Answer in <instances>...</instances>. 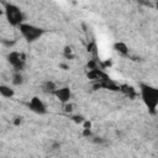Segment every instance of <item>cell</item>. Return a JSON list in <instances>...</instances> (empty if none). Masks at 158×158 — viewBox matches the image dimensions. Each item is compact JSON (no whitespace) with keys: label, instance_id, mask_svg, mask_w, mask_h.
<instances>
[{"label":"cell","instance_id":"obj_18","mask_svg":"<svg viewBox=\"0 0 158 158\" xmlns=\"http://www.w3.org/2000/svg\"><path fill=\"white\" fill-rule=\"evenodd\" d=\"M64 110H65L67 112H68V111H72V105H70V104H69V105H65V109H64Z\"/></svg>","mask_w":158,"mask_h":158},{"label":"cell","instance_id":"obj_7","mask_svg":"<svg viewBox=\"0 0 158 158\" xmlns=\"http://www.w3.org/2000/svg\"><path fill=\"white\" fill-rule=\"evenodd\" d=\"M114 49L116 52H118L120 54H122V56H127L128 54V47L123 42H116L114 44Z\"/></svg>","mask_w":158,"mask_h":158},{"label":"cell","instance_id":"obj_3","mask_svg":"<svg viewBox=\"0 0 158 158\" xmlns=\"http://www.w3.org/2000/svg\"><path fill=\"white\" fill-rule=\"evenodd\" d=\"M20 32L22 35V37L27 41V42H35L36 40H38L40 37L43 36L44 33V30L42 27H38V26H35L32 23H26L23 22L20 27Z\"/></svg>","mask_w":158,"mask_h":158},{"label":"cell","instance_id":"obj_10","mask_svg":"<svg viewBox=\"0 0 158 158\" xmlns=\"http://www.w3.org/2000/svg\"><path fill=\"white\" fill-rule=\"evenodd\" d=\"M23 83V77L21 74V72H15L12 74V84L14 85H21Z\"/></svg>","mask_w":158,"mask_h":158},{"label":"cell","instance_id":"obj_5","mask_svg":"<svg viewBox=\"0 0 158 158\" xmlns=\"http://www.w3.org/2000/svg\"><path fill=\"white\" fill-rule=\"evenodd\" d=\"M28 107H30L33 112H36V114H38V115H44V114L47 112V107H46L44 102H43L40 98H37V96H33V98L31 99V101L28 102Z\"/></svg>","mask_w":158,"mask_h":158},{"label":"cell","instance_id":"obj_16","mask_svg":"<svg viewBox=\"0 0 158 158\" xmlns=\"http://www.w3.org/2000/svg\"><path fill=\"white\" fill-rule=\"evenodd\" d=\"M83 136H84V137H90V136H91L90 128H84V130H83Z\"/></svg>","mask_w":158,"mask_h":158},{"label":"cell","instance_id":"obj_17","mask_svg":"<svg viewBox=\"0 0 158 158\" xmlns=\"http://www.w3.org/2000/svg\"><path fill=\"white\" fill-rule=\"evenodd\" d=\"M91 127V122L90 121H84V128H90Z\"/></svg>","mask_w":158,"mask_h":158},{"label":"cell","instance_id":"obj_4","mask_svg":"<svg viewBox=\"0 0 158 158\" xmlns=\"http://www.w3.org/2000/svg\"><path fill=\"white\" fill-rule=\"evenodd\" d=\"M7 60L14 67L15 72H21L25 67L26 57L23 53H20V52H10L7 54Z\"/></svg>","mask_w":158,"mask_h":158},{"label":"cell","instance_id":"obj_15","mask_svg":"<svg viewBox=\"0 0 158 158\" xmlns=\"http://www.w3.org/2000/svg\"><path fill=\"white\" fill-rule=\"evenodd\" d=\"M21 123H22V116H16V117L14 118V125L19 126V125H21Z\"/></svg>","mask_w":158,"mask_h":158},{"label":"cell","instance_id":"obj_13","mask_svg":"<svg viewBox=\"0 0 158 158\" xmlns=\"http://www.w3.org/2000/svg\"><path fill=\"white\" fill-rule=\"evenodd\" d=\"M64 57H65V58H69V59L74 58V56L72 54V49H70L69 47H65V49H64Z\"/></svg>","mask_w":158,"mask_h":158},{"label":"cell","instance_id":"obj_6","mask_svg":"<svg viewBox=\"0 0 158 158\" xmlns=\"http://www.w3.org/2000/svg\"><path fill=\"white\" fill-rule=\"evenodd\" d=\"M60 102H63V104H67L68 101H69V99H70V96H72V93H70V89L69 88H67V86H63V88H59V89H57L56 91H54V94H53Z\"/></svg>","mask_w":158,"mask_h":158},{"label":"cell","instance_id":"obj_2","mask_svg":"<svg viewBox=\"0 0 158 158\" xmlns=\"http://www.w3.org/2000/svg\"><path fill=\"white\" fill-rule=\"evenodd\" d=\"M4 5H5V16H6L9 23L12 25V26H19L20 27L23 23V20H25L23 12L15 4L5 2Z\"/></svg>","mask_w":158,"mask_h":158},{"label":"cell","instance_id":"obj_9","mask_svg":"<svg viewBox=\"0 0 158 158\" xmlns=\"http://www.w3.org/2000/svg\"><path fill=\"white\" fill-rule=\"evenodd\" d=\"M42 90H43L44 93L54 94V91L57 90V88H56V84H54L53 81H46V83L43 84V86H42Z\"/></svg>","mask_w":158,"mask_h":158},{"label":"cell","instance_id":"obj_11","mask_svg":"<svg viewBox=\"0 0 158 158\" xmlns=\"http://www.w3.org/2000/svg\"><path fill=\"white\" fill-rule=\"evenodd\" d=\"M120 90H122V91L126 93L127 95L135 96V90H133V88H131V86H128V85H122V86H120Z\"/></svg>","mask_w":158,"mask_h":158},{"label":"cell","instance_id":"obj_8","mask_svg":"<svg viewBox=\"0 0 158 158\" xmlns=\"http://www.w3.org/2000/svg\"><path fill=\"white\" fill-rule=\"evenodd\" d=\"M0 94H1L2 98H12L15 93H14V90H12L10 86L1 84V85H0Z\"/></svg>","mask_w":158,"mask_h":158},{"label":"cell","instance_id":"obj_14","mask_svg":"<svg viewBox=\"0 0 158 158\" xmlns=\"http://www.w3.org/2000/svg\"><path fill=\"white\" fill-rule=\"evenodd\" d=\"M93 142H94V143H99V144H102V143H105L106 141H105L102 137H94V138H93Z\"/></svg>","mask_w":158,"mask_h":158},{"label":"cell","instance_id":"obj_12","mask_svg":"<svg viewBox=\"0 0 158 158\" xmlns=\"http://www.w3.org/2000/svg\"><path fill=\"white\" fill-rule=\"evenodd\" d=\"M72 120L74 121V122H77V123H83L85 120H84V117L81 116V115H75V116H72Z\"/></svg>","mask_w":158,"mask_h":158},{"label":"cell","instance_id":"obj_1","mask_svg":"<svg viewBox=\"0 0 158 158\" xmlns=\"http://www.w3.org/2000/svg\"><path fill=\"white\" fill-rule=\"evenodd\" d=\"M139 94L148 111L151 114H156L158 106V88L146 83H139Z\"/></svg>","mask_w":158,"mask_h":158},{"label":"cell","instance_id":"obj_19","mask_svg":"<svg viewBox=\"0 0 158 158\" xmlns=\"http://www.w3.org/2000/svg\"><path fill=\"white\" fill-rule=\"evenodd\" d=\"M156 7H157V10H158V1H157V4H156Z\"/></svg>","mask_w":158,"mask_h":158}]
</instances>
